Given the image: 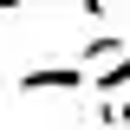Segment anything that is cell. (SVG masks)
I'll use <instances>...</instances> for the list:
<instances>
[{
  "mask_svg": "<svg viewBox=\"0 0 130 130\" xmlns=\"http://www.w3.org/2000/svg\"><path fill=\"white\" fill-rule=\"evenodd\" d=\"M85 91H98V98H124V91H130V46L111 52L104 65H91V85H85Z\"/></svg>",
  "mask_w": 130,
  "mask_h": 130,
  "instance_id": "cell-1",
  "label": "cell"
},
{
  "mask_svg": "<svg viewBox=\"0 0 130 130\" xmlns=\"http://www.w3.org/2000/svg\"><path fill=\"white\" fill-rule=\"evenodd\" d=\"M85 20H104V0H85Z\"/></svg>",
  "mask_w": 130,
  "mask_h": 130,
  "instance_id": "cell-2",
  "label": "cell"
},
{
  "mask_svg": "<svg viewBox=\"0 0 130 130\" xmlns=\"http://www.w3.org/2000/svg\"><path fill=\"white\" fill-rule=\"evenodd\" d=\"M20 7H26V0H0V13H20Z\"/></svg>",
  "mask_w": 130,
  "mask_h": 130,
  "instance_id": "cell-3",
  "label": "cell"
}]
</instances>
